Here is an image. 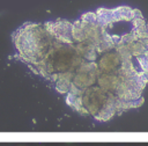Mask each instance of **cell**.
I'll use <instances>...</instances> for the list:
<instances>
[]
</instances>
